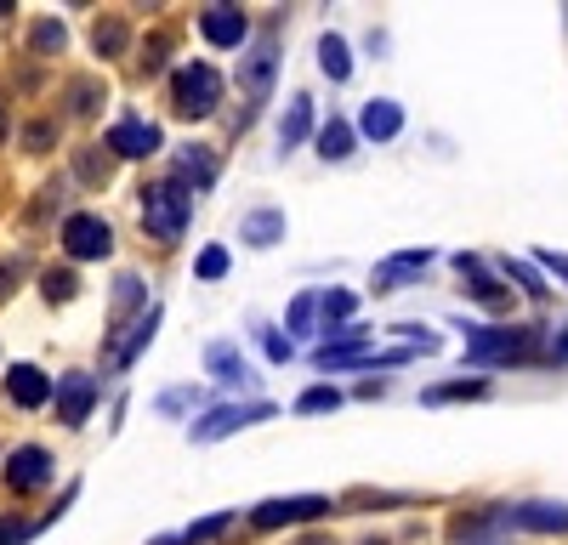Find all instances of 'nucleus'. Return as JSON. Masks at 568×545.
<instances>
[{
    "label": "nucleus",
    "mask_w": 568,
    "mask_h": 545,
    "mask_svg": "<svg viewBox=\"0 0 568 545\" xmlns=\"http://www.w3.org/2000/svg\"><path fill=\"white\" fill-rule=\"evenodd\" d=\"M142 222H148V233L154 239H182V228H188V188L182 182H160V188H142Z\"/></svg>",
    "instance_id": "obj_1"
},
{
    "label": "nucleus",
    "mask_w": 568,
    "mask_h": 545,
    "mask_svg": "<svg viewBox=\"0 0 568 545\" xmlns=\"http://www.w3.org/2000/svg\"><path fill=\"white\" fill-rule=\"evenodd\" d=\"M216 103H222V74L211 63H188L177 74V86H171V108H177L182 120H205Z\"/></svg>",
    "instance_id": "obj_2"
},
{
    "label": "nucleus",
    "mask_w": 568,
    "mask_h": 545,
    "mask_svg": "<svg viewBox=\"0 0 568 545\" xmlns=\"http://www.w3.org/2000/svg\"><path fill=\"white\" fill-rule=\"evenodd\" d=\"M63 250H69L74 262H97L114 250V233H108L103 216H69L63 222Z\"/></svg>",
    "instance_id": "obj_3"
},
{
    "label": "nucleus",
    "mask_w": 568,
    "mask_h": 545,
    "mask_svg": "<svg viewBox=\"0 0 568 545\" xmlns=\"http://www.w3.org/2000/svg\"><path fill=\"white\" fill-rule=\"evenodd\" d=\"M6 483H12V494H35L52 483V455L40 449V443H23V449H12V460H6Z\"/></svg>",
    "instance_id": "obj_4"
},
{
    "label": "nucleus",
    "mask_w": 568,
    "mask_h": 545,
    "mask_svg": "<svg viewBox=\"0 0 568 545\" xmlns=\"http://www.w3.org/2000/svg\"><path fill=\"white\" fill-rule=\"evenodd\" d=\"M273 415V404H222V409H211L205 421L194 426V443H216V438H228V432H239V426H256V421H267Z\"/></svg>",
    "instance_id": "obj_5"
},
{
    "label": "nucleus",
    "mask_w": 568,
    "mask_h": 545,
    "mask_svg": "<svg viewBox=\"0 0 568 545\" xmlns=\"http://www.w3.org/2000/svg\"><path fill=\"white\" fill-rule=\"evenodd\" d=\"M324 511H336V506H330V500H319V494H302V500H267V506H256V528L313 523V517H324Z\"/></svg>",
    "instance_id": "obj_6"
},
{
    "label": "nucleus",
    "mask_w": 568,
    "mask_h": 545,
    "mask_svg": "<svg viewBox=\"0 0 568 545\" xmlns=\"http://www.w3.org/2000/svg\"><path fill=\"white\" fill-rule=\"evenodd\" d=\"M91 398H97V381H91V375H63V381H57V421L63 426H80L91 415Z\"/></svg>",
    "instance_id": "obj_7"
},
{
    "label": "nucleus",
    "mask_w": 568,
    "mask_h": 545,
    "mask_svg": "<svg viewBox=\"0 0 568 545\" xmlns=\"http://www.w3.org/2000/svg\"><path fill=\"white\" fill-rule=\"evenodd\" d=\"M512 528H534V534H568V506H551V500H523V506L506 511Z\"/></svg>",
    "instance_id": "obj_8"
},
{
    "label": "nucleus",
    "mask_w": 568,
    "mask_h": 545,
    "mask_svg": "<svg viewBox=\"0 0 568 545\" xmlns=\"http://www.w3.org/2000/svg\"><path fill=\"white\" fill-rule=\"evenodd\" d=\"M108 148H114V154H125V159L154 154V148H160V125H148V120H137V114H125V120L108 131Z\"/></svg>",
    "instance_id": "obj_9"
},
{
    "label": "nucleus",
    "mask_w": 568,
    "mask_h": 545,
    "mask_svg": "<svg viewBox=\"0 0 568 545\" xmlns=\"http://www.w3.org/2000/svg\"><path fill=\"white\" fill-rule=\"evenodd\" d=\"M46 392H52V381H46L35 364H12V375H6V398H12V404L35 409V404H46Z\"/></svg>",
    "instance_id": "obj_10"
},
{
    "label": "nucleus",
    "mask_w": 568,
    "mask_h": 545,
    "mask_svg": "<svg viewBox=\"0 0 568 545\" xmlns=\"http://www.w3.org/2000/svg\"><path fill=\"white\" fill-rule=\"evenodd\" d=\"M154 324H160V307H148V313H142L137 324H131V335L108 347V370H125V364H131V358H137L142 347H148V335H154Z\"/></svg>",
    "instance_id": "obj_11"
},
{
    "label": "nucleus",
    "mask_w": 568,
    "mask_h": 545,
    "mask_svg": "<svg viewBox=\"0 0 568 545\" xmlns=\"http://www.w3.org/2000/svg\"><path fill=\"white\" fill-rule=\"evenodd\" d=\"M199 29H205V40H216V46H239V40H245V12L211 6V12L199 18Z\"/></svg>",
    "instance_id": "obj_12"
},
{
    "label": "nucleus",
    "mask_w": 568,
    "mask_h": 545,
    "mask_svg": "<svg viewBox=\"0 0 568 545\" xmlns=\"http://www.w3.org/2000/svg\"><path fill=\"white\" fill-rule=\"evenodd\" d=\"M432 262V250H404V256H392V262L375 267V290H398L404 279H415L421 267Z\"/></svg>",
    "instance_id": "obj_13"
},
{
    "label": "nucleus",
    "mask_w": 568,
    "mask_h": 545,
    "mask_svg": "<svg viewBox=\"0 0 568 545\" xmlns=\"http://www.w3.org/2000/svg\"><path fill=\"white\" fill-rule=\"evenodd\" d=\"M239 239L256 245V250L279 245V239H284V211H250L245 222H239Z\"/></svg>",
    "instance_id": "obj_14"
},
{
    "label": "nucleus",
    "mask_w": 568,
    "mask_h": 545,
    "mask_svg": "<svg viewBox=\"0 0 568 545\" xmlns=\"http://www.w3.org/2000/svg\"><path fill=\"white\" fill-rule=\"evenodd\" d=\"M205 364H211V375L216 381H250V370H245V358H239V347H233V341H211V347H205Z\"/></svg>",
    "instance_id": "obj_15"
},
{
    "label": "nucleus",
    "mask_w": 568,
    "mask_h": 545,
    "mask_svg": "<svg viewBox=\"0 0 568 545\" xmlns=\"http://www.w3.org/2000/svg\"><path fill=\"white\" fill-rule=\"evenodd\" d=\"M267 80H273V35H262L256 52L245 57V91L250 97H267Z\"/></svg>",
    "instance_id": "obj_16"
},
{
    "label": "nucleus",
    "mask_w": 568,
    "mask_h": 545,
    "mask_svg": "<svg viewBox=\"0 0 568 545\" xmlns=\"http://www.w3.org/2000/svg\"><path fill=\"white\" fill-rule=\"evenodd\" d=\"M358 125H364V137L387 142V137H398V131H404V114H398V103H370Z\"/></svg>",
    "instance_id": "obj_17"
},
{
    "label": "nucleus",
    "mask_w": 568,
    "mask_h": 545,
    "mask_svg": "<svg viewBox=\"0 0 568 545\" xmlns=\"http://www.w3.org/2000/svg\"><path fill=\"white\" fill-rule=\"evenodd\" d=\"M461 273H472V284H466V290H472V296H478L483 307H495V313H506V307H512V296H506V290H500L495 279H483L478 256H461Z\"/></svg>",
    "instance_id": "obj_18"
},
{
    "label": "nucleus",
    "mask_w": 568,
    "mask_h": 545,
    "mask_svg": "<svg viewBox=\"0 0 568 545\" xmlns=\"http://www.w3.org/2000/svg\"><path fill=\"white\" fill-rule=\"evenodd\" d=\"M307 125H313V97H290V114H284V125H279V142L296 148V142L307 137Z\"/></svg>",
    "instance_id": "obj_19"
},
{
    "label": "nucleus",
    "mask_w": 568,
    "mask_h": 545,
    "mask_svg": "<svg viewBox=\"0 0 568 545\" xmlns=\"http://www.w3.org/2000/svg\"><path fill=\"white\" fill-rule=\"evenodd\" d=\"M319 63H324V74H330V80H347V74H353V63H347V40H341V35H324L319 40Z\"/></svg>",
    "instance_id": "obj_20"
},
{
    "label": "nucleus",
    "mask_w": 568,
    "mask_h": 545,
    "mask_svg": "<svg viewBox=\"0 0 568 545\" xmlns=\"http://www.w3.org/2000/svg\"><path fill=\"white\" fill-rule=\"evenodd\" d=\"M319 154L324 159H347V154H353V131H347V120H330L319 131Z\"/></svg>",
    "instance_id": "obj_21"
},
{
    "label": "nucleus",
    "mask_w": 568,
    "mask_h": 545,
    "mask_svg": "<svg viewBox=\"0 0 568 545\" xmlns=\"http://www.w3.org/2000/svg\"><path fill=\"white\" fill-rule=\"evenodd\" d=\"M177 171L194 176V188H211V182H216V159L205 154V148H188V154L177 159Z\"/></svg>",
    "instance_id": "obj_22"
},
{
    "label": "nucleus",
    "mask_w": 568,
    "mask_h": 545,
    "mask_svg": "<svg viewBox=\"0 0 568 545\" xmlns=\"http://www.w3.org/2000/svg\"><path fill=\"white\" fill-rule=\"evenodd\" d=\"M483 381H449V387H432L426 392V404H449V398H483Z\"/></svg>",
    "instance_id": "obj_23"
},
{
    "label": "nucleus",
    "mask_w": 568,
    "mask_h": 545,
    "mask_svg": "<svg viewBox=\"0 0 568 545\" xmlns=\"http://www.w3.org/2000/svg\"><path fill=\"white\" fill-rule=\"evenodd\" d=\"M336 404H341L336 387H313V392H302V398H296V409H302V415H319V409H336Z\"/></svg>",
    "instance_id": "obj_24"
},
{
    "label": "nucleus",
    "mask_w": 568,
    "mask_h": 545,
    "mask_svg": "<svg viewBox=\"0 0 568 545\" xmlns=\"http://www.w3.org/2000/svg\"><path fill=\"white\" fill-rule=\"evenodd\" d=\"M137 301H142V279H131V273H125L120 290H114V313H131Z\"/></svg>",
    "instance_id": "obj_25"
},
{
    "label": "nucleus",
    "mask_w": 568,
    "mask_h": 545,
    "mask_svg": "<svg viewBox=\"0 0 568 545\" xmlns=\"http://www.w3.org/2000/svg\"><path fill=\"white\" fill-rule=\"evenodd\" d=\"M222 273H228V250H205V256H199V279H222Z\"/></svg>",
    "instance_id": "obj_26"
},
{
    "label": "nucleus",
    "mask_w": 568,
    "mask_h": 545,
    "mask_svg": "<svg viewBox=\"0 0 568 545\" xmlns=\"http://www.w3.org/2000/svg\"><path fill=\"white\" fill-rule=\"evenodd\" d=\"M506 267H512V279H517V284H523V290H529V296H534V301H546V284L534 279V267H529V262H506Z\"/></svg>",
    "instance_id": "obj_27"
},
{
    "label": "nucleus",
    "mask_w": 568,
    "mask_h": 545,
    "mask_svg": "<svg viewBox=\"0 0 568 545\" xmlns=\"http://www.w3.org/2000/svg\"><path fill=\"white\" fill-rule=\"evenodd\" d=\"M347 313H353V296H347V290H330V296H324V318H330V324H341Z\"/></svg>",
    "instance_id": "obj_28"
},
{
    "label": "nucleus",
    "mask_w": 568,
    "mask_h": 545,
    "mask_svg": "<svg viewBox=\"0 0 568 545\" xmlns=\"http://www.w3.org/2000/svg\"><path fill=\"white\" fill-rule=\"evenodd\" d=\"M46 296H52V301H69L74 296V273H57V267H52V273H46Z\"/></svg>",
    "instance_id": "obj_29"
},
{
    "label": "nucleus",
    "mask_w": 568,
    "mask_h": 545,
    "mask_svg": "<svg viewBox=\"0 0 568 545\" xmlns=\"http://www.w3.org/2000/svg\"><path fill=\"white\" fill-rule=\"evenodd\" d=\"M125 46V29L120 23H103V29H97V52H120Z\"/></svg>",
    "instance_id": "obj_30"
},
{
    "label": "nucleus",
    "mask_w": 568,
    "mask_h": 545,
    "mask_svg": "<svg viewBox=\"0 0 568 545\" xmlns=\"http://www.w3.org/2000/svg\"><path fill=\"white\" fill-rule=\"evenodd\" d=\"M188 404H199V392H188V387H177V392H165V398H160L165 415H177V409H188Z\"/></svg>",
    "instance_id": "obj_31"
},
{
    "label": "nucleus",
    "mask_w": 568,
    "mask_h": 545,
    "mask_svg": "<svg viewBox=\"0 0 568 545\" xmlns=\"http://www.w3.org/2000/svg\"><path fill=\"white\" fill-rule=\"evenodd\" d=\"M52 46H63V29H57V23H40L35 29V52H52Z\"/></svg>",
    "instance_id": "obj_32"
},
{
    "label": "nucleus",
    "mask_w": 568,
    "mask_h": 545,
    "mask_svg": "<svg viewBox=\"0 0 568 545\" xmlns=\"http://www.w3.org/2000/svg\"><path fill=\"white\" fill-rule=\"evenodd\" d=\"M91 108H97V86L80 80V86H74V114H91Z\"/></svg>",
    "instance_id": "obj_33"
},
{
    "label": "nucleus",
    "mask_w": 568,
    "mask_h": 545,
    "mask_svg": "<svg viewBox=\"0 0 568 545\" xmlns=\"http://www.w3.org/2000/svg\"><path fill=\"white\" fill-rule=\"evenodd\" d=\"M262 347H267V358H273V364H284V358H290V341H284V335H273V330H262Z\"/></svg>",
    "instance_id": "obj_34"
},
{
    "label": "nucleus",
    "mask_w": 568,
    "mask_h": 545,
    "mask_svg": "<svg viewBox=\"0 0 568 545\" xmlns=\"http://www.w3.org/2000/svg\"><path fill=\"white\" fill-rule=\"evenodd\" d=\"M307 318H313V296H302L290 307V330H307Z\"/></svg>",
    "instance_id": "obj_35"
},
{
    "label": "nucleus",
    "mask_w": 568,
    "mask_h": 545,
    "mask_svg": "<svg viewBox=\"0 0 568 545\" xmlns=\"http://www.w3.org/2000/svg\"><path fill=\"white\" fill-rule=\"evenodd\" d=\"M540 267H551V273L568 284V256H557V250H540Z\"/></svg>",
    "instance_id": "obj_36"
},
{
    "label": "nucleus",
    "mask_w": 568,
    "mask_h": 545,
    "mask_svg": "<svg viewBox=\"0 0 568 545\" xmlns=\"http://www.w3.org/2000/svg\"><path fill=\"white\" fill-rule=\"evenodd\" d=\"M296 545H336L330 534H313V540H296Z\"/></svg>",
    "instance_id": "obj_37"
},
{
    "label": "nucleus",
    "mask_w": 568,
    "mask_h": 545,
    "mask_svg": "<svg viewBox=\"0 0 568 545\" xmlns=\"http://www.w3.org/2000/svg\"><path fill=\"white\" fill-rule=\"evenodd\" d=\"M6 279H12V273H6V267H0V296H6Z\"/></svg>",
    "instance_id": "obj_38"
},
{
    "label": "nucleus",
    "mask_w": 568,
    "mask_h": 545,
    "mask_svg": "<svg viewBox=\"0 0 568 545\" xmlns=\"http://www.w3.org/2000/svg\"><path fill=\"white\" fill-rule=\"evenodd\" d=\"M364 545H387V540H364Z\"/></svg>",
    "instance_id": "obj_39"
},
{
    "label": "nucleus",
    "mask_w": 568,
    "mask_h": 545,
    "mask_svg": "<svg viewBox=\"0 0 568 545\" xmlns=\"http://www.w3.org/2000/svg\"><path fill=\"white\" fill-rule=\"evenodd\" d=\"M0 131H6V125H0Z\"/></svg>",
    "instance_id": "obj_40"
}]
</instances>
